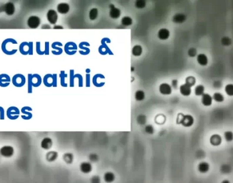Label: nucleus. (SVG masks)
Here are the masks:
<instances>
[{
	"mask_svg": "<svg viewBox=\"0 0 233 183\" xmlns=\"http://www.w3.org/2000/svg\"><path fill=\"white\" fill-rule=\"evenodd\" d=\"M57 10L59 14H66L70 11V6L67 3H60L57 6Z\"/></svg>",
	"mask_w": 233,
	"mask_h": 183,
	"instance_id": "obj_12",
	"label": "nucleus"
},
{
	"mask_svg": "<svg viewBox=\"0 0 233 183\" xmlns=\"http://www.w3.org/2000/svg\"><path fill=\"white\" fill-rule=\"evenodd\" d=\"M222 137L218 134H214L210 137V144L213 146H218L222 144Z\"/></svg>",
	"mask_w": 233,
	"mask_h": 183,
	"instance_id": "obj_18",
	"label": "nucleus"
},
{
	"mask_svg": "<svg viewBox=\"0 0 233 183\" xmlns=\"http://www.w3.org/2000/svg\"><path fill=\"white\" fill-rule=\"evenodd\" d=\"M12 82L16 87H23L26 83V78L22 74H16L14 75L12 79Z\"/></svg>",
	"mask_w": 233,
	"mask_h": 183,
	"instance_id": "obj_5",
	"label": "nucleus"
},
{
	"mask_svg": "<svg viewBox=\"0 0 233 183\" xmlns=\"http://www.w3.org/2000/svg\"><path fill=\"white\" fill-rule=\"evenodd\" d=\"M79 168H80V171L82 172V173L85 174H89L90 172H91V171H92L93 169L91 163L89 162H87V161L81 163Z\"/></svg>",
	"mask_w": 233,
	"mask_h": 183,
	"instance_id": "obj_9",
	"label": "nucleus"
},
{
	"mask_svg": "<svg viewBox=\"0 0 233 183\" xmlns=\"http://www.w3.org/2000/svg\"><path fill=\"white\" fill-rule=\"evenodd\" d=\"M29 111H31V109L29 108V107H24L22 109H21V111L26 115V116L24 118V119H29V118H31V113L30 112H29Z\"/></svg>",
	"mask_w": 233,
	"mask_h": 183,
	"instance_id": "obj_34",
	"label": "nucleus"
},
{
	"mask_svg": "<svg viewBox=\"0 0 233 183\" xmlns=\"http://www.w3.org/2000/svg\"><path fill=\"white\" fill-rule=\"evenodd\" d=\"M63 159L67 164H72L74 161V155L70 152H67L63 154Z\"/></svg>",
	"mask_w": 233,
	"mask_h": 183,
	"instance_id": "obj_26",
	"label": "nucleus"
},
{
	"mask_svg": "<svg viewBox=\"0 0 233 183\" xmlns=\"http://www.w3.org/2000/svg\"><path fill=\"white\" fill-rule=\"evenodd\" d=\"M53 29H63V27L62 26H61V25H55L54 27H53Z\"/></svg>",
	"mask_w": 233,
	"mask_h": 183,
	"instance_id": "obj_46",
	"label": "nucleus"
},
{
	"mask_svg": "<svg viewBox=\"0 0 233 183\" xmlns=\"http://www.w3.org/2000/svg\"><path fill=\"white\" fill-rule=\"evenodd\" d=\"M185 20H186V16L182 13H177L172 17L173 22L175 23H182Z\"/></svg>",
	"mask_w": 233,
	"mask_h": 183,
	"instance_id": "obj_21",
	"label": "nucleus"
},
{
	"mask_svg": "<svg viewBox=\"0 0 233 183\" xmlns=\"http://www.w3.org/2000/svg\"><path fill=\"white\" fill-rule=\"evenodd\" d=\"M160 92L163 95H170L172 93V88L168 83H162L159 88Z\"/></svg>",
	"mask_w": 233,
	"mask_h": 183,
	"instance_id": "obj_11",
	"label": "nucleus"
},
{
	"mask_svg": "<svg viewBox=\"0 0 233 183\" xmlns=\"http://www.w3.org/2000/svg\"><path fill=\"white\" fill-rule=\"evenodd\" d=\"M8 117L10 119H16L19 115V109L15 107H12L8 109L7 111Z\"/></svg>",
	"mask_w": 233,
	"mask_h": 183,
	"instance_id": "obj_16",
	"label": "nucleus"
},
{
	"mask_svg": "<svg viewBox=\"0 0 233 183\" xmlns=\"http://www.w3.org/2000/svg\"><path fill=\"white\" fill-rule=\"evenodd\" d=\"M132 23H133V21L131 17L125 16L124 17H123L122 19H121V25L125 27H129L130 25H132Z\"/></svg>",
	"mask_w": 233,
	"mask_h": 183,
	"instance_id": "obj_28",
	"label": "nucleus"
},
{
	"mask_svg": "<svg viewBox=\"0 0 233 183\" xmlns=\"http://www.w3.org/2000/svg\"><path fill=\"white\" fill-rule=\"evenodd\" d=\"M40 23H41V20H40V17L38 16H33L29 17L27 21V25H28V27L31 29H36L40 26Z\"/></svg>",
	"mask_w": 233,
	"mask_h": 183,
	"instance_id": "obj_6",
	"label": "nucleus"
},
{
	"mask_svg": "<svg viewBox=\"0 0 233 183\" xmlns=\"http://www.w3.org/2000/svg\"><path fill=\"white\" fill-rule=\"evenodd\" d=\"M194 119L193 116L189 114L184 115L183 113H179L177 118V123L185 127H190L194 124Z\"/></svg>",
	"mask_w": 233,
	"mask_h": 183,
	"instance_id": "obj_2",
	"label": "nucleus"
},
{
	"mask_svg": "<svg viewBox=\"0 0 233 183\" xmlns=\"http://www.w3.org/2000/svg\"><path fill=\"white\" fill-rule=\"evenodd\" d=\"M31 82H32V85H33V87L39 86L40 85V83H41V77H40V75H38V74L32 75Z\"/></svg>",
	"mask_w": 233,
	"mask_h": 183,
	"instance_id": "obj_25",
	"label": "nucleus"
},
{
	"mask_svg": "<svg viewBox=\"0 0 233 183\" xmlns=\"http://www.w3.org/2000/svg\"><path fill=\"white\" fill-rule=\"evenodd\" d=\"M224 138H225L226 141L228 142H230L233 140V133L232 131H226L224 133Z\"/></svg>",
	"mask_w": 233,
	"mask_h": 183,
	"instance_id": "obj_36",
	"label": "nucleus"
},
{
	"mask_svg": "<svg viewBox=\"0 0 233 183\" xmlns=\"http://www.w3.org/2000/svg\"><path fill=\"white\" fill-rule=\"evenodd\" d=\"M198 63L201 66H206L208 64V57L204 53H200L197 56Z\"/></svg>",
	"mask_w": 233,
	"mask_h": 183,
	"instance_id": "obj_23",
	"label": "nucleus"
},
{
	"mask_svg": "<svg viewBox=\"0 0 233 183\" xmlns=\"http://www.w3.org/2000/svg\"><path fill=\"white\" fill-rule=\"evenodd\" d=\"M170 36V32L168 29L162 28L160 29L158 32L157 37L159 38V39L162 40H167Z\"/></svg>",
	"mask_w": 233,
	"mask_h": 183,
	"instance_id": "obj_15",
	"label": "nucleus"
},
{
	"mask_svg": "<svg viewBox=\"0 0 233 183\" xmlns=\"http://www.w3.org/2000/svg\"><path fill=\"white\" fill-rule=\"evenodd\" d=\"M91 183H101V179L98 176H93L90 180Z\"/></svg>",
	"mask_w": 233,
	"mask_h": 183,
	"instance_id": "obj_42",
	"label": "nucleus"
},
{
	"mask_svg": "<svg viewBox=\"0 0 233 183\" xmlns=\"http://www.w3.org/2000/svg\"><path fill=\"white\" fill-rule=\"evenodd\" d=\"M41 28H42V29H51V27L49 25H48V24H44V25H42V26L41 27Z\"/></svg>",
	"mask_w": 233,
	"mask_h": 183,
	"instance_id": "obj_45",
	"label": "nucleus"
},
{
	"mask_svg": "<svg viewBox=\"0 0 233 183\" xmlns=\"http://www.w3.org/2000/svg\"><path fill=\"white\" fill-rule=\"evenodd\" d=\"M225 91L228 96H233V84H228L225 87Z\"/></svg>",
	"mask_w": 233,
	"mask_h": 183,
	"instance_id": "obj_38",
	"label": "nucleus"
},
{
	"mask_svg": "<svg viewBox=\"0 0 233 183\" xmlns=\"http://www.w3.org/2000/svg\"><path fill=\"white\" fill-rule=\"evenodd\" d=\"M19 51L23 55L33 54V43L31 42H23L19 46Z\"/></svg>",
	"mask_w": 233,
	"mask_h": 183,
	"instance_id": "obj_4",
	"label": "nucleus"
},
{
	"mask_svg": "<svg viewBox=\"0 0 233 183\" xmlns=\"http://www.w3.org/2000/svg\"><path fill=\"white\" fill-rule=\"evenodd\" d=\"M46 18L51 25H55L57 22V19H58V14H57V11L53 9L49 10L47 12Z\"/></svg>",
	"mask_w": 233,
	"mask_h": 183,
	"instance_id": "obj_8",
	"label": "nucleus"
},
{
	"mask_svg": "<svg viewBox=\"0 0 233 183\" xmlns=\"http://www.w3.org/2000/svg\"><path fill=\"white\" fill-rule=\"evenodd\" d=\"M177 84H178V81H177V79H174V80L172 81V86L173 88H177Z\"/></svg>",
	"mask_w": 233,
	"mask_h": 183,
	"instance_id": "obj_44",
	"label": "nucleus"
},
{
	"mask_svg": "<svg viewBox=\"0 0 233 183\" xmlns=\"http://www.w3.org/2000/svg\"><path fill=\"white\" fill-rule=\"evenodd\" d=\"M145 98V92L143 90H138L135 93V99L137 101H142Z\"/></svg>",
	"mask_w": 233,
	"mask_h": 183,
	"instance_id": "obj_32",
	"label": "nucleus"
},
{
	"mask_svg": "<svg viewBox=\"0 0 233 183\" xmlns=\"http://www.w3.org/2000/svg\"><path fill=\"white\" fill-rule=\"evenodd\" d=\"M221 183H230V182L228 180H224Z\"/></svg>",
	"mask_w": 233,
	"mask_h": 183,
	"instance_id": "obj_47",
	"label": "nucleus"
},
{
	"mask_svg": "<svg viewBox=\"0 0 233 183\" xmlns=\"http://www.w3.org/2000/svg\"><path fill=\"white\" fill-rule=\"evenodd\" d=\"M131 68H132V71H134V67H132Z\"/></svg>",
	"mask_w": 233,
	"mask_h": 183,
	"instance_id": "obj_48",
	"label": "nucleus"
},
{
	"mask_svg": "<svg viewBox=\"0 0 233 183\" xmlns=\"http://www.w3.org/2000/svg\"><path fill=\"white\" fill-rule=\"evenodd\" d=\"M89 159L91 162L96 163V162H98L99 158H98V156L96 154H89Z\"/></svg>",
	"mask_w": 233,
	"mask_h": 183,
	"instance_id": "obj_41",
	"label": "nucleus"
},
{
	"mask_svg": "<svg viewBox=\"0 0 233 183\" xmlns=\"http://www.w3.org/2000/svg\"><path fill=\"white\" fill-rule=\"evenodd\" d=\"M31 76H32V74L28 75V81H27V84H28V86H27V88H28V93L29 94H30L32 92V87H33V85H32V82H31Z\"/></svg>",
	"mask_w": 233,
	"mask_h": 183,
	"instance_id": "obj_40",
	"label": "nucleus"
},
{
	"mask_svg": "<svg viewBox=\"0 0 233 183\" xmlns=\"http://www.w3.org/2000/svg\"><path fill=\"white\" fill-rule=\"evenodd\" d=\"M196 96H202L204 93V87L202 85H198L196 87L194 90Z\"/></svg>",
	"mask_w": 233,
	"mask_h": 183,
	"instance_id": "obj_31",
	"label": "nucleus"
},
{
	"mask_svg": "<svg viewBox=\"0 0 233 183\" xmlns=\"http://www.w3.org/2000/svg\"><path fill=\"white\" fill-rule=\"evenodd\" d=\"M115 175L112 172H107L104 174V180L106 183H112L115 181Z\"/></svg>",
	"mask_w": 233,
	"mask_h": 183,
	"instance_id": "obj_22",
	"label": "nucleus"
},
{
	"mask_svg": "<svg viewBox=\"0 0 233 183\" xmlns=\"http://www.w3.org/2000/svg\"><path fill=\"white\" fill-rule=\"evenodd\" d=\"M196 54V50L194 49H190L189 51H188V55H190V57H194Z\"/></svg>",
	"mask_w": 233,
	"mask_h": 183,
	"instance_id": "obj_43",
	"label": "nucleus"
},
{
	"mask_svg": "<svg viewBox=\"0 0 233 183\" xmlns=\"http://www.w3.org/2000/svg\"><path fill=\"white\" fill-rule=\"evenodd\" d=\"M135 6L138 9H143L146 6V1L144 0H137L135 3Z\"/></svg>",
	"mask_w": 233,
	"mask_h": 183,
	"instance_id": "obj_37",
	"label": "nucleus"
},
{
	"mask_svg": "<svg viewBox=\"0 0 233 183\" xmlns=\"http://www.w3.org/2000/svg\"><path fill=\"white\" fill-rule=\"evenodd\" d=\"M145 133H147V134L152 135L154 133V128H153V126L152 125H151V124H148V125H147L145 127Z\"/></svg>",
	"mask_w": 233,
	"mask_h": 183,
	"instance_id": "obj_39",
	"label": "nucleus"
},
{
	"mask_svg": "<svg viewBox=\"0 0 233 183\" xmlns=\"http://www.w3.org/2000/svg\"><path fill=\"white\" fill-rule=\"evenodd\" d=\"M132 55H134L136 57H138L141 55L143 53V48L140 45H135L132 50Z\"/></svg>",
	"mask_w": 233,
	"mask_h": 183,
	"instance_id": "obj_27",
	"label": "nucleus"
},
{
	"mask_svg": "<svg viewBox=\"0 0 233 183\" xmlns=\"http://www.w3.org/2000/svg\"><path fill=\"white\" fill-rule=\"evenodd\" d=\"M137 122L138 124H140V125H144V124H146L147 122V117L145 115H143V114H140L137 117Z\"/></svg>",
	"mask_w": 233,
	"mask_h": 183,
	"instance_id": "obj_33",
	"label": "nucleus"
},
{
	"mask_svg": "<svg viewBox=\"0 0 233 183\" xmlns=\"http://www.w3.org/2000/svg\"><path fill=\"white\" fill-rule=\"evenodd\" d=\"M196 82V78L193 76H189L185 79V84H187L190 88L195 85Z\"/></svg>",
	"mask_w": 233,
	"mask_h": 183,
	"instance_id": "obj_30",
	"label": "nucleus"
},
{
	"mask_svg": "<svg viewBox=\"0 0 233 183\" xmlns=\"http://www.w3.org/2000/svg\"><path fill=\"white\" fill-rule=\"evenodd\" d=\"M14 153V148L11 146H4L0 148V155L6 158H10Z\"/></svg>",
	"mask_w": 233,
	"mask_h": 183,
	"instance_id": "obj_7",
	"label": "nucleus"
},
{
	"mask_svg": "<svg viewBox=\"0 0 233 183\" xmlns=\"http://www.w3.org/2000/svg\"><path fill=\"white\" fill-rule=\"evenodd\" d=\"M110 7V12H109V15L111 18L113 19H117L119 18L121 16V10L118 8H116L113 4H110L109 6Z\"/></svg>",
	"mask_w": 233,
	"mask_h": 183,
	"instance_id": "obj_10",
	"label": "nucleus"
},
{
	"mask_svg": "<svg viewBox=\"0 0 233 183\" xmlns=\"http://www.w3.org/2000/svg\"><path fill=\"white\" fill-rule=\"evenodd\" d=\"M11 79L10 76L7 74L0 75V86L1 87H7L10 85Z\"/></svg>",
	"mask_w": 233,
	"mask_h": 183,
	"instance_id": "obj_13",
	"label": "nucleus"
},
{
	"mask_svg": "<svg viewBox=\"0 0 233 183\" xmlns=\"http://www.w3.org/2000/svg\"><path fill=\"white\" fill-rule=\"evenodd\" d=\"M17 41L13 38H7L1 44V50L6 55H12L17 52L16 49H13V45L16 44Z\"/></svg>",
	"mask_w": 233,
	"mask_h": 183,
	"instance_id": "obj_1",
	"label": "nucleus"
},
{
	"mask_svg": "<svg viewBox=\"0 0 233 183\" xmlns=\"http://www.w3.org/2000/svg\"><path fill=\"white\" fill-rule=\"evenodd\" d=\"M16 11L15 6L14 3L11 1L7 2L5 4H3L0 6V12H5L8 16H12Z\"/></svg>",
	"mask_w": 233,
	"mask_h": 183,
	"instance_id": "obj_3",
	"label": "nucleus"
},
{
	"mask_svg": "<svg viewBox=\"0 0 233 183\" xmlns=\"http://www.w3.org/2000/svg\"><path fill=\"white\" fill-rule=\"evenodd\" d=\"M58 157V153L55 151H49L46 155V159L48 162H53Z\"/></svg>",
	"mask_w": 233,
	"mask_h": 183,
	"instance_id": "obj_24",
	"label": "nucleus"
},
{
	"mask_svg": "<svg viewBox=\"0 0 233 183\" xmlns=\"http://www.w3.org/2000/svg\"><path fill=\"white\" fill-rule=\"evenodd\" d=\"M179 90H180V93L184 96H188L191 94L192 90L190 86H188L187 84H183L180 86L179 88Z\"/></svg>",
	"mask_w": 233,
	"mask_h": 183,
	"instance_id": "obj_20",
	"label": "nucleus"
},
{
	"mask_svg": "<svg viewBox=\"0 0 233 183\" xmlns=\"http://www.w3.org/2000/svg\"><path fill=\"white\" fill-rule=\"evenodd\" d=\"M209 169H210V165L205 161L200 163L198 165V170L202 174L207 173L209 171Z\"/></svg>",
	"mask_w": 233,
	"mask_h": 183,
	"instance_id": "obj_19",
	"label": "nucleus"
},
{
	"mask_svg": "<svg viewBox=\"0 0 233 183\" xmlns=\"http://www.w3.org/2000/svg\"><path fill=\"white\" fill-rule=\"evenodd\" d=\"M98 10L97 8H91L89 13V19L91 21H94L98 18Z\"/></svg>",
	"mask_w": 233,
	"mask_h": 183,
	"instance_id": "obj_29",
	"label": "nucleus"
},
{
	"mask_svg": "<svg viewBox=\"0 0 233 183\" xmlns=\"http://www.w3.org/2000/svg\"><path fill=\"white\" fill-rule=\"evenodd\" d=\"M201 102L203 105L206 107H209L212 105L213 102V98L210 94H204L202 96V100Z\"/></svg>",
	"mask_w": 233,
	"mask_h": 183,
	"instance_id": "obj_17",
	"label": "nucleus"
},
{
	"mask_svg": "<svg viewBox=\"0 0 233 183\" xmlns=\"http://www.w3.org/2000/svg\"><path fill=\"white\" fill-rule=\"evenodd\" d=\"M41 148H43L44 150H49L51 149L53 146V140L50 137H44L41 141Z\"/></svg>",
	"mask_w": 233,
	"mask_h": 183,
	"instance_id": "obj_14",
	"label": "nucleus"
},
{
	"mask_svg": "<svg viewBox=\"0 0 233 183\" xmlns=\"http://www.w3.org/2000/svg\"><path fill=\"white\" fill-rule=\"evenodd\" d=\"M213 99H214V100L217 103H222V102H223V101H224V96L222 95L221 93H219V92H216V93H215L214 94H213Z\"/></svg>",
	"mask_w": 233,
	"mask_h": 183,
	"instance_id": "obj_35",
	"label": "nucleus"
}]
</instances>
